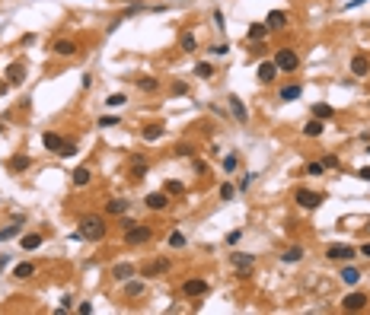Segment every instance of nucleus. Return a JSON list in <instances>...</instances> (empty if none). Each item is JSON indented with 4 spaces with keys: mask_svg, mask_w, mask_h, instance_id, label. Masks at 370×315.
Wrapping results in <instances>:
<instances>
[{
    "mask_svg": "<svg viewBox=\"0 0 370 315\" xmlns=\"http://www.w3.org/2000/svg\"><path fill=\"white\" fill-rule=\"evenodd\" d=\"M74 239L102 242V239H105V220H102V216H83V223H80V229L74 233Z\"/></svg>",
    "mask_w": 370,
    "mask_h": 315,
    "instance_id": "f257e3e1",
    "label": "nucleus"
},
{
    "mask_svg": "<svg viewBox=\"0 0 370 315\" xmlns=\"http://www.w3.org/2000/svg\"><path fill=\"white\" fill-rule=\"evenodd\" d=\"M274 64H278L281 74H294V70L300 67V57H297L294 48H278V54H274Z\"/></svg>",
    "mask_w": 370,
    "mask_h": 315,
    "instance_id": "f03ea898",
    "label": "nucleus"
},
{
    "mask_svg": "<svg viewBox=\"0 0 370 315\" xmlns=\"http://www.w3.org/2000/svg\"><path fill=\"white\" fill-rule=\"evenodd\" d=\"M150 226H144V223H134V226H128L125 229V242L128 245H144V242H150Z\"/></svg>",
    "mask_w": 370,
    "mask_h": 315,
    "instance_id": "7ed1b4c3",
    "label": "nucleus"
},
{
    "mask_svg": "<svg viewBox=\"0 0 370 315\" xmlns=\"http://www.w3.org/2000/svg\"><path fill=\"white\" fill-rule=\"evenodd\" d=\"M297 204H300L303 210H316L319 204H322V195H316V191H309V188H297Z\"/></svg>",
    "mask_w": 370,
    "mask_h": 315,
    "instance_id": "20e7f679",
    "label": "nucleus"
},
{
    "mask_svg": "<svg viewBox=\"0 0 370 315\" xmlns=\"http://www.w3.org/2000/svg\"><path fill=\"white\" fill-rule=\"evenodd\" d=\"M326 255H329L332 261H351L357 251H354L351 245H345V242H335V245H329V248H326Z\"/></svg>",
    "mask_w": 370,
    "mask_h": 315,
    "instance_id": "39448f33",
    "label": "nucleus"
},
{
    "mask_svg": "<svg viewBox=\"0 0 370 315\" xmlns=\"http://www.w3.org/2000/svg\"><path fill=\"white\" fill-rule=\"evenodd\" d=\"M278 74H281V70H278V64H274V60H262L259 70H255L259 83H274V77H278Z\"/></svg>",
    "mask_w": 370,
    "mask_h": 315,
    "instance_id": "423d86ee",
    "label": "nucleus"
},
{
    "mask_svg": "<svg viewBox=\"0 0 370 315\" xmlns=\"http://www.w3.org/2000/svg\"><path fill=\"white\" fill-rule=\"evenodd\" d=\"M364 306H367V296L364 293H348L341 299V309L345 312H364Z\"/></svg>",
    "mask_w": 370,
    "mask_h": 315,
    "instance_id": "0eeeda50",
    "label": "nucleus"
},
{
    "mask_svg": "<svg viewBox=\"0 0 370 315\" xmlns=\"http://www.w3.org/2000/svg\"><path fill=\"white\" fill-rule=\"evenodd\" d=\"M230 261H233V268L236 271H240L243 277H249V271H252V255H243V251H233V255H230Z\"/></svg>",
    "mask_w": 370,
    "mask_h": 315,
    "instance_id": "6e6552de",
    "label": "nucleus"
},
{
    "mask_svg": "<svg viewBox=\"0 0 370 315\" xmlns=\"http://www.w3.org/2000/svg\"><path fill=\"white\" fill-rule=\"evenodd\" d=\"M185 290V296H205L208 293V280H201V277H192V280H185L182 284Z\"/></svg>",
    "mask_w": 370,
    "mask_h": 315,
    "instance_id": "1a4fd4ad",
    "label": "nucleus"
},
{
    "mask_svg": "<svg viewBox=\"0 0 370 315\" xmlns=\"http://www.w3.org/2000/svg\"><path fill=\"white\" fill-rule=\"evenodd\" d=\"M147 207L150 210H166V207H169V195H166V191H150V195H147Z\"/></svg>",
    "mask_w": 370,
    "mask_h": 315,
    "instance_id": "9d476101",
    "label": "nucleus"
},
{
    "mask_svg": "<svg viewBox=\"0 0 370 315\" xmlns=\"http://www.w3.org/2000/svg\"><path fill=\"white\" fill-rule=\"evenodd\" d=\"M51 51H54V54H61V57H74V54H77V42H70V39H58V42L51 45Z\"/></svg>",
    "mask_w": 370,
    "mask_h": 315,
    "instance_id": "9b49d317",
    "label": "nucleus"
},
{
    "mask_svg": "<svg viewBox=\"0 0 370 315\" xmlns=\"http://www.w3.org/2000/svg\"><path fill=\"white\" fill-rule=\"evenodd\" d=\"M22 80H26V67H22L19 60H16V64H10V67H7V83H10V86H19Z\"/></svg>",
    "mask_w": 370,
    "mask_h": 315,
    "instance_id": "f8f14e48",
    "label": "nucleus"
},
{
    "mask_svg": "<svg viewBox=\"0 0 370 315\" xmlns=\"http://www.w3.org/2000/svg\"><path fill=\"white\" fill-rule=\"evenodd\" d=\"M42 143H45V150L61 153V147H64V137H61V134H54V131H45V134H42Z\"/></svg>",
    "mask_w": 370,
    "mask_h": 315,
    "instance_id": "ddd939ff",
    "label": "nucleus"
},
{
    "mask_svg": "<svg viewBox=\"0 0 370 315\" xmlns=\"http://www.w3.org/2000/svg\"><path fill=\"white\" fill-rule=\"evenodd\" d=\"M230 112H233V118L240 121V124H246V121H249V112H246V105H243L240 96H230Z\"/></svg>",
    "mask_w": 370,
    "mask_h": 315,
    "instance_id": "4468645a",
    "label": "nucleus"
},
{
    "mask_svg": "<svg viewBox=\"0 0 370 315\" xmlns=\"http://www.w3.org/2000/svg\"><path fill=\"white\" fill-rule=\"evenodd\" d=\"M351 74H354V77H367V74H370V60H367L364 54H354V57H351Z\"/></svg>",
    "mask_w": 370,
    "mask_h": 315,
    "instance_id": "2eb2a0df",
    "label": "nucleus"
},
{
    "mask_svg": "<svg viewBox=\"0 0 370 315\" xmlns=\"http://www.w3.org/2000/svg\"><path fill=\"white\" fill-rule=\"evenodd\" d=\"M7 166H10V172H16V175H19V172H26V169L32 166V160H29L26 153H16V156H13V160H10Z\"/></svg>",
    "mask_w": 370,
    "mask_h": 315,
    "instance_id": "dca6fc26",
    "label": "nucleus"
},
{
    "mask_svg": "<svg viewBox=\"0 0 370 315\" xmlns=\"http://www.w3.org/2000/svg\"><path fill=\"white\" fill-rule=\"evenodd\" d=\"M112 277H115V280H131V277H134V264H128V261H122V264H115V268H112Z\"/></svg>",
    "mask_w": 370,
    "mask_h": 315,
    "instance_id": "f3484780",
    "label": "nucleus"
},
{
    "mask_svg": "<svg viewBox=\"0 0 370 315\" xmlns=\"http://www.w3.org/2000/svg\"><path fill=\"white\" fill-rule=\"evenodd\" d=\"M166 271H169V258H157L153 264L144 268V277H157V274H166Z\"/></svg>",
    "mask_w": 370,
    "mask_h": 315,
    "instance_id": "a211bd4d",
    "label": "nucleus"
},
{
    "mask_svg": "<svg viewBox=\"0 0 370 315\" xmlns=\"http://www.w3.org/2000/svg\"><path fill=\"white\" fill-rule=\"evenodd\" d=\"M125 210H128V201H125V198H112V201H105V213L122 216Z\"/></svg>",
    "mask_w": 370,
    "mask_h": 315,
    "instance_id": "6ab92c4d",
    "label": "nucleus"
},
{
    "mask_svg": "<svg viewBox=\"0 0 370 315\" xmlns=\"http://www.w3.org/2000/svg\"><path fill=\"white\" fill-rule=\"evenodd\" d=\"M281 261H284V264H297V261H303V248H300V245L284 248V251H281Z\"/></svg>",
    "mask_w": 370,
    "mask_h": 315,
    "instance_id": "aec40b11",
    "label": "nucleus"
},
{
    "mask_svg": "<svg viewBox=\"0 0 370 315\" xmlns=\"http://www.w3.org/2000/svg\"><path fill=\"white\" fill-rule=\"evenodd\" d=\"M313 118H319V121H329V118H335V108H332V105H326V102H316V105H313Z\"/></svg>",
    "mask_w": 370,
    "mask_h": 315,
    "instance_id": "412c9836",
    "label": "nucleus"
},
{
    "mask_svg": "<svg viewBox=\"0 0 370 315\" xmlns=\"http://www.w3.org/2000/svg\"><path fill=\"white\" fill-rule=\"evenodd\" d=\"M32 274H35V264H32V261H22V264H16V268H13V277H16V280H29Z\"/></svg>",
    "mask_w": 370,
    "mask_h": 315,
    "instance_id": "4be33fe9",
    "label": "nucleus"
},
{
    "mask_svg": "<svg viewBox=\"0 0 370 315\" xmlns=\"http://www.w3.org/2000/svg\"><path fill=\"white\" fill-rule=\"evenodd\" d=\"M284 22H288V16H284L281 10H271V13L265 16V26H268V29H281Z\"/></svg>",
    "mask_w": 370,
    "mask_h": 315,
    "instance_id": "5701e85b",
    "label": "nucleus"
},
{
    "mask_svg": "<svg viewBox=\"0 0 370 315\" xmlns=\"http://www.w3.org/2000/svg\"><path fill=\"white\" fill-rule=\"evenodd\" d=\"M268 32H271V29L265 26V22H252V26H249V39H252V42H259V39H265Z\"/></svg>",
    "mask_w": 370,
    "mask_h": 315,
    "instance_id": "b1692460",
    "label": "nucleus"
},
{
    "mask_svg": "<svg viewBox=\"0 0 370 315\" xmlns=\"http://www.w3.org/2000/svg\"><path fill=\"white\" fill-rule=\"evenodd\" d=\"M319 134H322V121L309 118V124H303V137H319Z\"/></svg>",
    "mask_w": 370,
    "mask_h": 315,
    "instance_id": "393cba45",
    "label": "nucleus"
},
{
    "mask_svg": "<svg viewBox=\"0 0 370 315\" xmlns=\"http://www.w3.org/2000/svg\"><path fill=\"white\" fill-rule=\"evenodd\" d=\"M300 92H303V86H297V83H294V86H284V89L278 92V99H284V102H294Z\"/></svg>",
    "mask_w": 370,
    "mask_h": 315,
    "instance_id": "a878e982",
    "label": "nucleus"
},
{
    "mask_svg": "<svg viewBox=\"0 0 370 315\" xmlns=\"http://www.w3.org/2000/svg\"><path fill=\"white\" fill-rule=\"evenodd\" d=\"M140 137L144 140H160L163 137V124H147L144 131H140Z\"/></svg>",
    "mask_w": 370,
    "mask_h": 315,
    "instance_id": "bb28decb",
    "label": "nucleus"
},
{
    "mask_svg": "<svg viewBox=\"0 0 370 315\" xmlns=\"http://www.w3.org/2000/svg\"><path fill=\"white\" fill-rule=\"evenodd\" d=\"M338 277H341V284H348V287H354L357 280H361V271H357V268H345V271H341Z\"/></svg>",
    "mask_w": 370,
    "mask_h": 315,
    "instance_id": "cd10ccee",
    "label": "nucleus"
},
{
    "mask_svg": "<svg viewBox=\"0 0 370 315\" xmlns=\"http://www.w3.org/2000/svg\"><path fill=\"white\" fill-rule=\"evenodd\" d=\"M90 178H93V172L87 166H80V169H74V185H90Z\"/></svg>",
    "mask_w": 370,
    "mask_h": 315,
    "instance_id": "c85d7f7f",
    "label": "nucleus"
},
{
    "mask_svg": "<svg viewBox=\"0 0 370 315\" xmlns=\"http://www.w3.org/2000/svg\"><path fill=\"white\" fill-rule=\"evenodd\" d=\"M39 245H42V236L39 233H26V236H22V248H26V251L39 248Z\"/></svg>",
    "mask_w": 370,
    "mask_h": 315,
    "instance_id": "c756f323",
    "label": "nucleus"
},
{
    "mask_svg": "<svg viewBox=\"0 0 370 315\" xmlns=\"http://www.w3.org/2000/svg\"><path fill=\"white\" fill-rule=\"evenodd\" d=\"M195 74H198L201 80H211V77H214V67L208 64V60H201V64H195Z\"/></svg>",
    "mask_w": 370,
    "mask_h": 315,
    "instance_id": "7c9ffc66",
    "label": "nucleus"
},
{
    "mask_svg": "<svg viewBox=\"0 0 370 315\" xmlns=\"http://www.w3.org/2000/svg\"><path fill=\"white\" fill-rule=\"evenodd\" d=\"M125 293L128 296H140V293H144V284H140V280H125Z\"/></svg>",
    "mask_w": 370,
    "mask_h": 315,
    "instance_id": "2f4dec72",
    "label": "nucleus"
},
{
    "mask_svg": "<svg viewBox=\"0 0 370 315\" xmlns=\"http://www.w3.org/2000/svg\"><path fill=\"white\" fill-rule=\"evenodd\" d=\"M137 86L144 89V92H153V89L160 86V83H157V77H140V80H137Z\"/></svg>",
    "mask_w": 370,
    "mask_h": 315,
    "instance_id": "473e14b6",
    "label": "nucleus"
},
{
    "mask_svg": "<svg viewBox=\"0 0 370 315\" xmlns=\"http://www.w3.org/2000/svg\"><path fill=\"white\" fill-rule=\"evenodd\" d=\"M182 245H185V236L179 233V229H173L169 233V248H182Z\"/></svg>",
    "mask_w": 370,
    "mask_h": 315,
    "instance_id": "72a5a7b5",
    "label": "nucleus"
},
{
    "mask_svg": "<svg viewBox=\"0 0 370 315\" xmlns=\"http://www.w3.org/2000/svg\"><path fill=\"white\" fill-rule=\"evenodd\" d=\"M19 233H22L19 226H7V229H0V242H7V239H16Z\"/></svg>",
    "mask_w": 370,
    "mask_h": 315,
    "instance_id": "f704fd0d",
    "label": "nucleus"
},
{
    "mask_svg": "<svg viewBox=\"0 0 370 315\" xmlns=\"http://www.w3.org/2000/svg\"><path fill=\"white\" fill-rule=\"evenodd\" d=\"M195 48H198L195 35H192V32H185V35H182V51H195Z\"/></svg>",
    "mask_w": 370,
    "mask_h": 315,
    "instance_id": "c9c22d12",
    "label": "nucleus"
},
{
    "mask_svg": "<svg viewBox=\"0 0 370 315\" xmlns=\"http://www.w3.org/2000/svg\"><path fill=\"white\" fill-rule=\"evenodd\" d=\"M182 191H185V185H182V181H166V195H182Z\"/></svg>",
    "mask_w": 370,
    "mask_h": 315,
    "instance_id": "e433bc0d",
    "label": "nucleus"
},
{
    "mask_svg": "<svg viewBox=\"0 0 370 315\" xmlns=\"http://www.w3.org/2000/svg\"><path fill=\"white\" fill-rule=\"evenodd\" d=\"M96 124H99V128H115V124H122V121H118L115 115H102V118L96 121Z\"/></svg>",
    "mask_w": 370,
    "mask_h": 315,
    "instance_id": "4c0bfd02",
    "label": "nucleus"
},
{
    "mask_svg": "<svg viewBox=\"0 0 370 315\" xmlns=\"http://www.w3.org/2000/svg\"><path fill=\"white\" fill-rule=\"evenodd\" d=\"M125 102H128V99H125L122 92H112L109 99H105V105H112V108H118V105H125Z\"/></svg>",
    "mask_w": 370,
    "mask_h": 315,
    "instance_id": "58836bf2",
    "label": "nucleus"
},
{
    "mask_svg": "<svg viewBox=\"0 0 370 315\" xmlns=\"http://www.w3.org/2000/svg\"><path fill=\"white\" fill-rule=\"evenodd\" d=\"M236 166H240V156H236V153H230V156L223 160V169H226V172H233Z\"/></svg>",
    "mask_w": 370,
    "mask_h": 315,
    "instance_id": "ea45409f",
    "label": "nucleus"
},
{
    "mask_svg": "<svg viewBox=\"0 0 370 315\" xmlns=\"http://www.w3.org/2000/svg\"><path fill=\"white\" fill-rule=\"evenodd\" d=\"M77 153V143L74 140H64V147H61V156H74Z\"/></svg>",
    "mask_w": 370,
    "mask_h": 315,
    "instance_id": "a19ab883",
    "label": "nucleus"
},
{
    "mask_svg": "<svg viewBox=\"0 0 370 315\" xmlns=\"http://www.w3.org/2000/svg\"><path fill=\"white\" fill-rule=\"evenodd\" d=\"M176 156H195V150L188 147V143H179V147H176Z\"/></svg>",
    "mask_w": 370,
    "mask_h": 315,
    "instance_id": "79ce46f5",
    "label": "nucleus"
},
{
    "mask_svg": "<svg viewBox=\"0 0 370 315\" xmlns=\"http://www.w3.org/2000/svg\"><path fill=\"white\" fill-rule=\"evenodd\" d=\"M233 195H236V188H233V185H220V198H223V201H230Z\"/></svg>",
    "mask_w": 370,
    "mask_h": 315,
    "instance_id": "37998d69",
    "label": "nucleus"
},
{
    "mask_svg": "<svg viewBox=\"0 0 370 315\" xmlns=\"http://www.w3.org/2000/svg\"><path fill=\"white\" fill-rule=\"evenodd\" d=\"M240 239H243V233H240V229H233V233H226V245H236Z\"/></svg>",
    "mask_w": 370,
    "mask_h": 315,
    "instance_id": "c03bdc74",
    "label": "nucleus"
},
{
    "mask_svg": "<svg viewBox=\"0 0 370 315\" xmlns=\"http://www.w3.org/2000/svg\"><path fill=\"white\" fill-rule=\"evenodd\" d=\"M322 169H326L322 163H309V166H306V172H309V175H322Z\"/></svg>",
    "mask_w": 370,
    "mask_h": 315,
    "instance_id": "a18cd8bd",
    "label": "nucleus"
},
{
    "mask_svg": "<svg viewBox=\"0 0 370 315\" xmlns=\"http://www.w3.org/2000/svg\"><path fill=\"white\" fill-rule=\"evenodd\" d=\"M357 178H361V181H370V166H361V169H357Z\"/></svg>",
    "mask_w": 370,
    "mask_h": 315,
    "instance_id": "49530a36",
    "label": "nucleus"
},
{
    "mask_svg": "<svg viewBox=\"0 0 370 315\" xmlns=\"http://www.w3.org/2000/svg\"><path fill=\"white\" fill-rule=\"evenodd\" d=\"M322 166H326V169H335V166H338V156H326V160H322Z\"/></svg>",
    "mask_w": 370,
    "mask_h": 315,
    "instance_id": "de8ad7c7",
    "label": "nucleus"
},
{
    "mask_svg": "<svg viewBox=\"0 0 370 315\" xmlns=\"http://www.w3.org/2000/svg\"><path fill=\"white\" fill-rule=\"evenodd\" d=\"M182 92H188L185 83H173V96H182Z\"/></svg>",
    "mask_w": 370,
    "mask_h": 315,
    "instance_id": "09e8293b",
    "label": "nucleus"
},
{
    "mask_svg": "<svg viewBox=\"0 0 370 315\" xmlns=\"http://www.w3.org/2000/svg\"><path fill=\"white\" fill-rule=\"evenodd\" d=\"M357 255H364V258L370 261V242H364V245H361V248H357Z\"/></svg>",
    "mask_w": 370,
    "mask_h": 315,
    "instance_id": "8fccbe9b",
    "label": "nucleus"
},
{
    "mask_svg": "<svg viewBox=\"0 0 370 315\" xmlns=\"http://www.w3.org/2000/svg\"><path fill=\"white\" fill-rule=\"evenodd\" d=\"M7 271V255H0V274Z\"/></svg>",
    "mask_w": 370,
    "mask_h": 315,
    "instance_id": "3c124183",
    "label": "nucleus"
},
{
    "mask_svg": "<svg viewBox=\"0 0 370 315\" xmlns=\"http://www.w3.org/2000/svg\"><path fill=\"white\" fill-rule=\"evenodd\" d=\"M0 134H4V124H0Z\"/></svg>",
    "mask_w": 370,
    "mask_h": 315,
    "instance_id": "603ef678",
    "label": "nucleus"
},
{
    "mask_svg": "<svg viewBox=\"0 0 370 315\" xmlns=\"http://www.w3.org/2000/svg\"><path fill=\"white\" fill-rule=\"evenodd\" d=\"M367 153H370V143H367Z\"/></svg>",
    "mask_w": 370,
    "mask_h": 315,
    "instance_id": "864d4df0",
    "label": "nucleus"
},
{
    "mask_svg": "<svg viewBox=\"0 0 370 315\" xmlns=\"http://www.w3.org/2000/svg\"><path fill=\"white\" fill-rule=\"evenodd\" d=\"M182 4H185V0H182Z\"/></svg>",
    "mask_w": 370,
    "mask_h": 315,
    "instance_id": "5fc2aeb1",
    "label": "nucleus"
}]
</instances>
